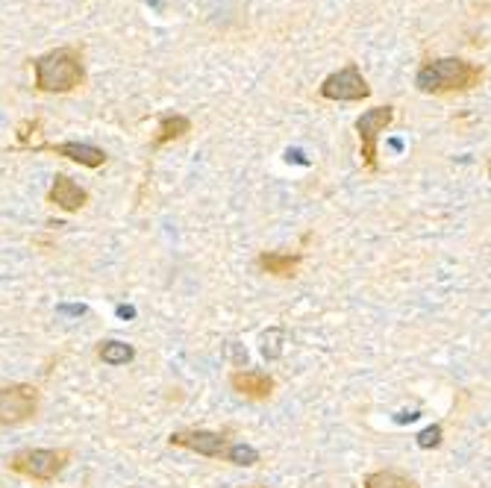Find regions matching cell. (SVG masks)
Returning <instances> with one entry per match:
<instances>
[{"mask_svg":"<svg viewBox=\"0 0 491 488\" xmlns=\"http://www.w3.org/2000/svg\"><path fill=\"white\" fill-rule=\"evenodd\" d=\"M300 262H303V253H283V250H262L256 259V265L265 274L280 277V280H291L298 274Z\"/></svg>","mask_w":491,"mask_h":488,"instance_id":"11","label":"cell"},{"mask_svg":"<svg viewBox=\"0 0 491 488\" xmlns=\"http://www.w3.org/2000/svg\"><path fill=\"white\" fill-rule=\"evenodd\" d=\"M33 151H47L56 153L62 159H71L83 168H103L106 165V151L94 148V144H83V141H62V144H36Z\"/></svg>","mask_w":491,"mask_h":488,"instance_id":"8","label":"cell"},{"mask_svg":"<svg viewBox=\"0 0 491 488\" xmlns=\"http://www.w3.org/2000/svg\"><path fill=\"white\" fill-rule=\"evenodd\" d=\"M441 444V427L435 424V427H427L421 435H418V447H424V450H430V447H438Z\"/></svg>","mask_w":491,"mask_h":488,"instance_id":"16","label":"cell"},{"mask_svg":"<svg viewBox=\"0 0 491 488\" xmlns=\"http://www.w3.org/2000/svg\"><path fill=\"white\" fill-rule=\"evenodd\" d=\"M230 385L248 400H268L277 388L274 377H268L265 371H236L230 377Z\"/></svg>","mask_w":491,"mask_h":488,"instance_id":"10","label":"cell"},{"mask_svg":"<svg viewBox=\"0 0 491 488\" xmlns=\"http://www.w3.org/2000/svg\"><path fill=\"white\" fill-rule=\"evenodd\" d=\"M171 447H183L206 459H224L230 447V432H212V429H177L168 435Z\"/></svg>","mask_w":491,"mask_h":488,"instance_id":"7","label":"cell"},{"mask_svg":"<svg viewBox=\"0 0 491 488\" xmlns=\"http://www.w3.org/2000/svg\"><path fill=\"white\" fill-rule=\"evenodd\" d=\"M224 459L233 462V465H238V468H250V465H256V462H259V453L253 447H248V444H230Z\"/></svg>","mask_w":491,"mask_h":488,"instance_id":"15","label":"cell"},{"mask_svg":"<svg viewBox=\"0 0 491 488\" xmlns=\"http://www.w3.org/2000/svg\"><path fill=\"white\" fill-rule=\"evenodd\" d=\"M47 203L59 206L62 212H80L88 203V191L83 185H77L68 174H56L47 191Z\"/></svg>","mask_w":491,"mask_h":488,"instance_id":"9","label":"cell"},{"mask_svg":"<svg viewBox=\"0 0 491 488\" xmlns=\"http://www.w3.org/2000/svg\"><path fill=\"white\" fill-rule=\"evenodd\" d=\"M41 406V392L30 382L0 385V427H21L33 421Z\"/></svg>","mask_w":491,"mask_h":488,"instance_id":"4","label":"cell"},{"mask_svg":"<svg viewBox=\"0 0 491 488\" xmlns=\"http://www.w3.org/2000/svg\"><path fill=\"white\" fill-rule=\"evenodd\" d=\"M395 121V106H374L356 118V136H359V156L365 162L368 171H377V141L380 136L391 127Z\"/></svg>","mask_w":491,"mask_h":488,"instance_id":"5","label":"cell"},{"mask_svg":"<svg viewBox=\"0 0 491 488\" xmlns=\"http://www.w3.org/2000/svg\"><path fill=\"white\" fill-rule=\"evenodd\" d=\"M321 97L324 101H335V103H356V101H365L371 97V86L362 77V71L356 62L345 65L335 74H330L324 83H321Z\"/></svg>","mask_w":491,"mask_h":488,"instance_id":"6","label":"cell"},{"mask_svg":"<svg viewBox=\"0 0 491 488\" xmlns=\"http://www.w3.org/2000/svg\"><path fill=\"white\" fill-rule=\"evenodd\" d=\"M36 71V91L41 94H68L74 88H80L86 83V65L83 54L77 47H56V51H47L33 59Z\"/></svg>","mask_w":491,"mask_h":488,"instance_id":"2","label":"cell"},{"mask_svg":"<svg viewBox=\"0 0 491 488\" xmlns=\"http://www.w3.org/2000/svg\"><path fill=\"white\" fill-rule=\"evenodd\" d=\"M248 488H268V485H248Z\"/></svg>","mask_w":491,"mask_h":488,"instance_id":"17","label":"cell"},{"mask_svg":"<svg viewBox=\"0 0 491 488\" xmlns=\"http://www.w3.org/2000/svg\"><path fill=\"white\" fill-rule=\"evenodd\" d=\"M485 80V65L459 59V56H441L421 65L415 86L424 94H453V91H471Z\"/></svg>","mask_w":491,"mask_h":488,"instance_id":"1","label":"cell"},{"mask_svg":"<svg viewBox=\"0 0 491 488\" xmlns=\"http://www.w3.org/2000/svg\"><path fill=\"white\" fill-rule=\"evenodd\" d=\"M97 356H101L106 365H127V362L136 359V347L124 345V341H101Z\"/></svg>","mask_w":491,"mask_h":488,"instance_id":"14","label":"cell"},{"mask_svg":"<svg viewBox=\"0 0 491 488\" xmlns=\"http://www.w3.org/2000/svg\"><path fill=\"white\" fill-rule=\"evenodd\" d=\"M191 133V121L186 115H177V112H168L159 118V127H156V136H153V151L165 148V144L177 141L183 136Z\"/></svg>","mask_w":491,"mask_h":488,"instance_id":"12","label":"cell"},{"mask_svg":"<svg viewBox=\"0 0 491 488\" xmlns=\"http://www.w3.org/2000/svg\"><path fill=\"white\" fill-rule=\"evenodd\" d=\"M71 462V450H44V447H30V450H18L9 456L6 468L18 477H27L33 482H54Z\"/></svg>","mask_w":491,"mask_h":488,"instance_id":"3","label":"cell"},{"mask_svg":"<svg viewBox=\"0 0 491 488\" xmlns=\"http://www.w3.org/2000/svg\"><path fill=\"white\" fill-rule=\"evenodd\" d=\"M362 488H418V482L398 471H374L365 477Z\"/></svg>","mask_w":491,"mask_h":488,"instance_id":"13","label":"cell"}]
</instances>
